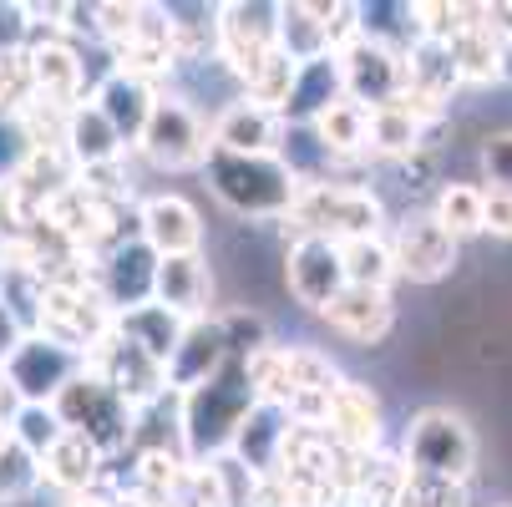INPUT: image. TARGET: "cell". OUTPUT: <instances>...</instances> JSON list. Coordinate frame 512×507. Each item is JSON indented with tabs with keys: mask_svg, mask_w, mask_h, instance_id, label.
<instances>
[{
	"mask_svg": "<svg viewBox=\"0 0 512 507\" xmlns=\"http://www.w3.org/2000/svg\"><path fill=\"white\" fill-rule=\"evenodd\" d=\"M431 219L442 224L457 244L462 239H472V234H482V188L477 183H442L436 188V198H431Z\"/></svg>",
	"mask_w": 512,
	"mask_h": 507,
	"instance_id": "obj_31",
	"label": "cell"
},
{
	"mask_svg": "<svg viewBox=\"0 0 512 507\" xmlns=\"http://www.w3.org/2000/svg\"><path fill=\"white\" fill-rule=\"evenodd\" d=\"M46 487V467L36 452H26L16 437L0 442V507H21Z\"/></svg>",
	"mask_w": 512,
	"mask_h": 507,
	"instance_id": "obj_32",
	"label": "cell"
},
{
	"mask_svg": "<svg viewBox=\"0 0 512 507\" xmlns=\"http://www.w3.org/2000/svg\"><path fill=\"white\" fill-rule=\"evenodd\" d=\"M87 366H92L132 411H148V406H158V401L168 396V371L158 366L153 355H142L137 345H127L117 330L87 355Z\"/></svg>",
	"mask_w": 512,
	"mask_h": 507,
	"instance_id": "obj_13",
	"label": "cell"
},
{
	"mask_svg": "<svg viewBox=\"0 0 512 507\" xmlns=\"http://www.w3.org/2000/svg\"><path fill=\"white\" fill-rule=\"evenodd\" d=\"M137 234L163 259L173 254H203V219L183 193H153L137 203Z\"/></svg>",
	"mask_w": 512,
	"mask_h": 507,
	"instance_id": "obj_16",
	"label": "cell"
},
{
	"mask_svg": "<svg viewBox=\"0 0 512 507\" xmlns=\"http://www.w3.org/2000/svg\"><path fill=\"white\" fill-rule=\"evenodd\" d=\"M71 507H107V502H97V497H77V502H71Z\"/></svg>",
	"mask_w": 512,
	"mask_h": 507,
	"instance_id": "obj_43",
	"label": "cell"
},
{
	"mask_svg": "<svg viewBox=\"0 0 512 507\" xmlns=\"http://www.w3.org/2000/svg\"><path fill=\"white\" fill-rule=\"evenodd\" d=\"M295 77H300V61H289V56L274 46V51L254 66V77L244 82V97L259 102V107H269V112H284L289 92H295Z\"/></svg>",
	"mask_w": 512,
	"mask_h": 507,
	"instance_id": "obj_34",
	"label": "cell"
},
{
	"mask_svg": "<svg viewBox=\"0 0 512 507\" xmlns=\"http://www.w3.org/2000/svg\"><path fill=\"white\" fill-rule=\"evenodd\" d=\"M289 224L295 234H320L335 244L350 239H376L386 234V203L371 188H355V183H305L295 208H289Z\"/></svg>",
	"mask_w": 512,
	"mask_h": 507,
	"instance_id": "obj_4",
	"label": "cell"
},
{
	"mask_svg": "<svg viewBox=\"0 0 512 507\" xmlns=\"http://www.w3.org/2000/svg\"><path fill=\"white\" fill-rule=\"evenodd\" d=\"M335 335H345L350 345H381L391 330H396V300H391V289H355L345 284V295L320 315Z\"/></svg>",
	"mask_w": 512,
	"mask_h": 507,
	"instance_id": "obj_20",
	"label": "cell"
},
{
	"mask_svg": "<svg viewBox=\"0 0 512 507\" xmlns=\"http://www.w3.org/2000/svg\"><path fill=\"white\" fill-rule=\"evenodd\" d=\"M46 467V482L51 487H61V492H71V497H82V492H92L97 482H102V467H107V457L87 442V437H77V431H66L61 437V447L41 462Z\"/></svg>",
	"mask_w": 512,
	"mask_h": 507,
	"instance_id": "obj_25",
	"label": "cell"
},
{
	"mask_svg": "<svg viewBox=\"0 0 512 507\" xmlns=\"http://www.w3.org/2000/svg\"><path fill=\"white\" fill-rule=\"evenodd\" d=\"M279 51L289 61H315V56H330V21H320L315 0H295V6H279Z\"/></svg>",
	"mask_w": 512,
	"mask_h": 507,
	"instance_id": "obj_28",
	"label": "cell"
},
{
	"mask_svg": "<svg viewBox=\"0 0 512 507\" xmlns=\"http://www.w3.org/2000/svg\"><path fill=\"white\" fill-rule=\"evenodd\" d=\"M355 16H360V36L386 41L396 51H411L421 41V16L406 0H365V6H355Z\"/></svg>",
	"mask_w": 512,
	"mask_h": 507,
	"instance_id": "obj_29",
	"label": "cell"
},
{
	"mask_svg": "<svg viewBox=\"0 0 512 507\" xmlns=\"http://www.w3.org/2000/svg\"><path fill=\"white\" fill-rule=\"evenodd\" d=\"M284 117L249 102V97H234L224 112L213 117V148L224 153H254V158H279L284 148Z\"/></svg>",
	"mask_w": 512,
	"mask_h": 507,
	"instance_id": "obj_18",
	"label": "cell"
},
{
	"mask_svg": "<svg viewBox=\"0 0 512 507\" xmlns=\"http://www.w3.org/2000/svg\"><path fill=\"white\" fill-rule=\"evenodd\" d=\"M31 6H6V0H0V61H11V56H26L31 51Z\"/></svg>",
	"mask_w": 512,
	"mask_h": 507,
	"instance_id": "obj_39",
	"label": "cell"
},
{
	"mask_svg": "<svg viewBox=\"0 0 512 507\" xmlns=\"http://www.w3.org/2000/svg\"><path fill=\"white\" fill-rule=\"evenodd\" d=\"M340 102H350L345 97V71H340V51H330V56H315V61L300 66L295 92H289L279 117H284V127H315Z\"/></svg>",
	"mask_w": 512,
	"mask_h": 507,
	"instance_id": "obj_21",
	"label": "cell"
},
{
	"mask_svg": "<svg viewBox=\"0 0 512 507\" xmlns=\"http://www.w3.org/2000/svg\"><path fill=\"white\" fill-rule=\"evenodd\" d=\"M452 61L462 71V82H472V87L502 82V36H497V26L492 21H467L452 36Z\"/></svg>",
	"mask_w": 512,
	"mask_h": 507,
	"instance_id": "obj_26",
	"label": "cell"
},
{
	"mask_svg": "<svg viewBox=\"0 0 512 507\" xmlns=\"http://www.w3.org/2000/svg\"><path fill=\"white\" fill-rule=\"evenodd\" d=\"M158 264L163 254L142 239V234H127L122 244H112L102 259H97V295L112 315H132L142 305L158 300Z\"/></svg>",
	"mask_w": 512,
	"mask_h": 507,
	"instance_id": "obj_9",
	"label": "cell"
},
{
	"mask_svg": "<svg viewBox=\"0 0 512 507\" xmlns=\"http://www.w3.org/2000/svg\"><path fill=\"white\" fill-rule=\"evenodd\" d=\"M229 360H234V350H229V335H224V325H218V315L193 320V325L183 330L178 355L168 360V391H173V396H183V391H193V386L213 381L218 371L229 366Z\"/></svg>",
	"mask_w": 512,
	"mask_h": 507,
	"instance_id": "obj_19",
	"label": "cell"
},
{
	"mask_svg": "<svg viewBox=\"0 0 512 507\" xmlns=\"http://www.w3.org/2000/svg\"><path fill=\"white\" fill-rule=\"evenodd\" d=\"M345 254L335 239H320V234H295L284 249V289L289 300L325 315L340 295H345Z\"/></svg>",
	"mask_w": 512,
	"mask_h": 507,
	"instance_id": "obj_8",
	"label": "cell"
},
{
	"mask_svg": "<svg viewBox=\"0 0 512 507\" xmlns=\"http://www.w3.org/2000/svg\"><path fill=\"white\" fill-rule=\"evenodd\" d=\"M183 330H188V320H178L168 305H142V310H132V315H117V335L127 340V345H137L142 355H153L158 366L168 371V360L178 355V345H183Z\"/></svg>",
	"mask_w": 512,
	"mask_h": 507,
	"instance_id": "obj_24",
	"label": "cell"
},
{
	"mask_svg": "<svg viewBox=\"0 0 512 507\" xmlns=\"http://www.w3.org/2000/svg\"><path fill=\"white\" fill-rule=\"evenodd\" d=\"M259 406V391L249 381V366L244 360H229L213 381L193 386L178 396V442H183V457L188 462H218L229 457L234 437L244 416Z\"/></svg>",
	"mask_w": 512,
	"mask_h": 507,
	"instance_id": "obj_1",
	"label": "cell"
},
{
	"mask_svg": "<svg viewBox=\"0 0 512 507\" xmlns=\"http://www.w3.org/2000/svg\"><path fill=\"white\" fill-rule=\"evenodd\" d=\"M203 183L234 219H289V208H295L305 188L284 158H254V153H224V148L208 153Z\"/></svg>",
	"mask_w": 512,
	"mask_h": 507,
	"instance_id": "obj_2",
	"label": "cell"
},
{
	"mask_svg": "<svg viewBox=\"0 0 512 507\" xmlns=\"http://www.w3.org/2000/svg\"><path fill=\"white\" fill-rule=\"evenodd\" d=\"M158 87L148 82V77H137V71H122V66H112L107 77L92 87V102L102 107V117L117 127V137L127 142V148H137L142 142V132H148V117H153V107H158Z\"/></svg>",
	"mask_w": 512,
	"mask_h": 507,
	"instance_id": "obj_17",
	"label": "cell"
},
{
	"mask_svg": "<svg viewBox=\"0 0 512 507\" xmlns=\"http://www.w3.org/2000/svg\"><path fill=\"white\" fill-rule=\"evenodd\" d=\"M218 325H224V335H229V350H234V360H249V355H259V350H269V345H274V330H269V320H264L259 310H249V305H234V310H224V315H218Z\"/></svg>",
	"mask_w": 512,
	"mask_h": 507,
	"instance_id": "obj_36",
	"label": "cell"
},
{
	"mask_svg": "<svg viewBox=\"0 0 512 507\" xmlns=\"http://www.w3.org/2000/svg\"><path fill=\"white\" fill-rule=\"evenodd\" d=\"M11 437V426H6V416H0V442H6Z\"/></svg>",
	"mask_w": 512,
	"mask_h": 507,
	"instance_id": "obj_44",
	"label": "cell"
},
{
	"mask_svg": "<svg viewBox=\"0 0 512 507\" xmlns=\"http://www.w3.org/2000/svg\"><path fill=\"white\" fill-rule=\"evenodd\" d=\"M0 289H6V254H0Z\"/></svg>",
	"mask_w": 512,
	"mask_h": 507,
	"instance_id": "obj_45",
	"label": "cell"
},
{
	"mask_svg": "<svg viewBox=\"0 0 512 507\" xmlns=\"http://www.w3.org/2000/svg\"><path fill=\"white\" fill-rule=\"evenodd\" d=\"M137 153L163 173H183V168L203 173V163L213 153V127L198 117V107L188 97L163 92L153 117H148V132H142V142H137Z\"/></svg>",
	"mask_w": 512,
	"mask_h": 507,
	"instance_id": "obj_6",
	"label": "cell"
},
{
	"mask_svg": "<svg viewBox=\"0 0 512 507\" xmlns=\"http://www.w3.org/2000/svg\"><path fill=\"white\" fill-rule=\"evenodd\" d=\"M482 168L492 188H512V132H492L482 142Z\"/></svg>",
	"mask_w": 512,
	"mask_h": 507,
	"instance_id": "obj_41",
	"label": "cell"
},
{
	"mask_svg": "<svg viewBox=\"0 0 512 507\" xmlns=\"http://www.w3.org/2000/svg\"><path fill=\"white\" fill-rule=\"evenodd\" d=\"M335 507H355V502H350V497H335Z\"/></svg>",
	"mask_w": 512,
	"mask_h": 507,
	"instance_id": "obj_46",
	"label": "cell"
},
{
	"mask_svg": "<svg viewBox=\"0 0 512 507\" xmlns=\"http://www.w3.org/2000/svg\"><path fill=\"white\" fill-rule=\"evenodd\" d=\"M295 431H300L295 411L279 406V401H259L239 426V437L229 447V462L244 467L254 482H264L284 467V452H289V442H295Z\"/></svg>",
	"mask_w": 512,
	"mask_h": 507,
	"instance_id": "obj_14",
	"label": "cell"
},
{
	"mask_svg": "<svg viewBox=\"0 0 512 507\" xmlns=\"http://www.w3.org/2000/svg\"><path fill=\"white\" fill-rule=\"evenodd\" d=\"M340 71H345V97L365 112L396 107L401 92H406V51L371 41V36H355L340 51Z\"/></svg>",
	"mask_w": 512,
	"mask_h": 507,
	"instance_id": "obj_11",
	"label": "cell"
},
{
	"mask_svg": "<svg viewBox=\"0 0 512 507\" xmlns=\"http://www.w3.org/2000/svg\"><path fill=\"white\" fill-rule=\"evenodd\" d=\"M497 507H512V502H497Z\"/></svg>",
	"mask_w": 512,
	"mask_h": 507,
	"instance_id": "obj_48",
	"label": "cell"
},
{
	"mask_svg": "<svg viewBox=\"0 0 512 507\" xmlns=\"http://www.w3.org/2000/svg\"><path fill=\"white\" fill-rule=\"evenodd\" d=\"M31 153H36V142H31L21 112H6V107H0V188L16 183V178L26 173Z\"/></svg>",
	"mask_w": 512,
	"mask_h": 507,
	"instance_id": "obj_37",
	"label": "cell"
},
{
	"mask_svg": "<svg viewBox=\"0 0 512 507\" xmlns=\"http://www.w3.org/2000/svg\"><path fill=\"white\" fill-rule=\"evenodd\" d=\"M56 416L66 421V431H77V437H87L102 457H117L132 447L137 437V411L87 366L77 381H71L61 396H56Z\"/></svg>",
	"mask_w": 512,
	"mask_h": 507,
	"instance_id": "obj_5",
	"label": "cell"
},
{
	"mask_svg": "<svg viewBox=\"0 0 512 507\" xmlns=\"http://www.w3.org/2000/svg\"><path fill=\"white\" fill-rule=\"evenodd\" d=\"M340 254H345V279H350L355 289H391V284L401 279L386 234H376V239H350V244H340Z\"/></svg>",
	"mask_w": 512,
	"mask_h": 507,
	"instance_id": "obj_30",
	"label": "cell"
},
{
	"mask_svg": "<svg viewBox=\"0 0 512 507\" xmlns=\"http://www.w3.org/2000/svg\"><path fill=\"white\" fill-rule=\"evenodd\" d=\"M213 300V269L203 254H173L158 264V305H168L178 320H208Z\"/></svg>",
	"mask_w": 512,
	"mask_h": 507,
	"instance_id": "obj_22",
	"label": "cell"
},
{
	"mask_svg": "<svg viewBox=\"0 0 512 507\" xmlns=\"http://www.w3.org/2000/svg\"><path fill=\"white\" fill-rule=\"evenodd\" d=\"M11 437L46 462V457L61 447V437H66V421L56 416V406H21V411L11 416Z\"/></svg>",
	"mask_w": 512,
	"mask_h": 507,
	"instance_id": "obj_35",
	"label": "cell"
},
{
	"mask_svg": "<svg viewBox=\"0 0 512 507\" xmlns=\"http://www.w3.org/2000/svg\"><path fill=\"white\" fill-rule=\"evenodd\" d=\"M376 507H401V497H396V502H376Z\"/></svg>",
	"mask_w": 512,
	"mask_h": 507,
	"instance_id": "obj_47",
	"label": "cell"
},
{
	"mask_svg": "<svg viewBox=\"0 0 512 507\" xmlns=\"http://www.w3.org/2000/svg\"><path fill=\"white\" fill-rule=\"evenodd\" d=\"M325 437L345 452V457H376L381 447V401L365 381H340L330 406H325Z\"/></svg>",
	"mask_w": 512,
	"mask_h": 507,
	"instance_id": "obj_15",
	"label": "cell"
},
{
	"mask_svg": "<svg viewBox=\"0 0 512 507\" xmlns=\"http://www.w3.org/2000/svg\"><path fill=\"white\" fill-rule=\"evenodd\" d=\"M401 507H472L467 482H442V477H411L401 487Z\"/></svg>",
	"mask_w": 512,
	"mask_h": 507,
	"instance_id": "obj_38",
	"label": "cell"
},
{
	"mask_svg": "<svg viewBox=\"0 0 512 507\" xmlns=\"http://www.w3.org/2000/svg\"><path fill=\"white\" fill-rule=\"evenodd\" d=\"M315 132H320V142H325L335 158L371 153V148H365V142H371V112L355 107V102H340L335 112H325V117L315 122Z\"/></svg>",
	"mask_w": 512,
	"mask_h": 507,
	"instance_id": "obj_33",
	"label": "cell"
},
{
	"mask_svg": "<svg viewBox=\"0 0 512 507\" xmlns=\"http://www.w3.org/2000/svg\"><path fill=\"white\" fill-rule=\"evenodd\" d=\"M122 153H127V142L117 137V127L102 117V107L92 97L66 112V158L77 163L82 173L112 168V163H122Z\"/></svg>",
	"mask_w": 512,
	"mask_h": 507,
	"instance_id": "obj_23",
	"label": "cell"
},
{
	"mask_svg": "<svg viewBox=\"0 0 512 507\" xmlns=\"http://www.w3.org/2000/svg\"><path fill=\"white\" fill-rule=\"evenodd\" d=\"M386 239H391V254H396V274L411 279V284H442V279H452V269L462 259V244L431 219V208L406 213Z\"/></svg>",
	"mask_w": 512,
	"mask_h": 507,
	"instance_id": "obj_12",
	"label": "cell"
},
{
	"mask_svg": "<svg viewBox=\"0 0 512 507\" xmlns=\"http://www.w3.org/2000/svg\"><path fill=\"white\" fill-rule=\"evenodd\" d=\"M426 117H416L411 107H376L371 112V142H365V148H371L376 158H396V163H406V158H416L421 148H426Z\"/></svg>",
	"mask_w": 512,
	"mask_h": 507,
	"instance_id": "obj_27",
	"label": "cell"
},
{
	"mask_svg": "<svg viewBox=\"0 0 512 507\" xmlns=\"http://www.w3.org/2000/svg\"><path fill=\"white\" fill-rule=\"evenodd\" d=\"M401 462L411 477H442V482H467L477 472V431L462 411L452 406H421L406 421Z\"/></svg>",
	"mask_w": 512,
	"mask_h": 507,
	"instance_id": "obj_3",
	"label": "cell"
},
{
	"mask_svg": "<svg viewBox=\"0 0 512 507\" xmlns=\"http://www.w3.org/2000/svg\"><path fill=\"white\" fill-rule=\"evenodd\" d=\"M274 46H279V6H264V0L218 6V61H224V71L239 87L254 77V66Z\"/></svg>",
	"mask_w": 512,
	"mask_h": 507,
	"instance_id": "obj_10",
	"label": "cell"
},
{
	"mask_svg": "<svg viewBox=\"0 0 512 507\" xmlns=\"http://www.w3.org/2000/svg\"><path fill=\"white\" fill-rule=\"evenodd\" d=\"M26 335H31V325H26V320H21V315L6 305V300H0V371L11 366V355L21 350V340H26Z\"/></svg>",
	"mask_w": 512,
	"mask_h": 507,
	"instance_id": "obj_42",
	"label": "cell"
},
{
	"mask_svg": "<svg viewBox=\"0 0 512 507\" xmlns=\"http://www.w3.org/2000/svg\"><path fill=\"white\" fill-rule=\"evenodd\" d=\"M87 371V355L82 350H71L41 330H31L21 340V350L11 355V366H6V381L11 391L21 396V406H56V396L71 386Z\"/></svg>",
	"mask_w": 512,
	"mask_h": 507,
	"instance_id": "obj_7",
	"label": "cell"
},
{
	"mask_svg": "<svg viewBox=\"0 0 512 507\" xmlns=\"http://www.w3.org/2000/svg\"><path fill=\"white\" fill-rule=\"evenodd\" d=\"M482 234L512 239V188H482Z\"/></svg>",
	"mask_w": 512,
	"mask_h": 507,
	"instance_id": "obj_40",
	"label": "cell"
}]
</instances>
